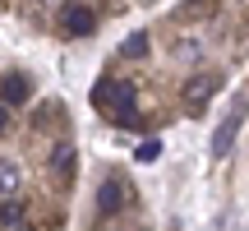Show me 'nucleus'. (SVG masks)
<instances>
[{
	"label": "nucleus",
	"mask_w": 249,
	"mask_h": 231,
	"mask_svg": "<svg viewBox=\"0 0 249 231\" xmlns=\"http://www.w3.org/2000/svg\"><path fill=\"white\" fill-rule=\"evenodd\" d=\"M97 102H111L116 107V125H139V107H134V83L129 79H116V83H97V93H92Z\"/></svg>",
	"instance_id": "1"
},
{
	"label": "nucleus",
	"mask_w": 249,
	"mask_h": 231,
	"mask_svg": "<svg viewBox=\"0 0 249 231\" xmlns=\"http://www.w3.org/2000/svg\"><path fill=\"white\" fill-rule=\"evenodd\" d=\"M245 107H249V97H245V93H235V97H231V116H226V120L217 125V134H213V153H217V157H226V153L235 148V134H240Z\"/></svg>",
	"instance_id": "2"
},
{
	"label": "nucleus",
	"mask_w": 249,
	"mask_h": 231,
	"mask_svg": "<svg viewBox=\"0 0 249 231\" xmlns=\"http://www.w3.org/2000/svg\"><path fill=\"white\" fill-rule=\"evenodd\" d=\"M129 204V180L124 176H107L102 180V190H97V213H120V208Z\"/></svg>",
	"instance_id": "3"
},
{
	"label": "nucleus",
	"mask_w": 249,
	"mask_h": 231,
	"mask_svg": "<svg viewBox=\"0 0 249 231\" xmlns=\"http://www.w3.org/2000/svg\"><path fill=\"white\" fill-rule=\"evenodd\" d=\"M213 93H217V74H194V79L185 83V107L189 111H203Z\"/></svg>",
	"instance_id": "4"
},
{
	"label": "nucleus",
	"mask_w": 249,
	"mask_h": 231,
	"mask_svg": "<svg viewBox=\"0 0 249 231\" xmlns=\"http://www.w3.org/2000/svg\"><path fill=\"white\" fill-rule=\"evenodd\" d=\"M74 162H79V153H74L70 143H60V148L51 153V180H55L60 190H70V185H74Z\"/></svg>",
	"instance_id": "5"
},
{
	"label": "nucleus",
	"mask_w": 249,
	"mask_h": 231,
	"mask_svg": "<svg viewBox=\"0 0 249 231\" xmlns=\"http://www.w3.org/2000/svg\"><path fill=\"white\" fill-rule=\"evenodd\" d=\"M28 97H33V83H28L23 74H9V79H0V107H23Z\"/></svg>",
	"instance_id": "6"
},
{
	"label": "nucleus",
	"mask_w": 249,
	"mask_h": 231,
	"mask_svg": "<svg viewBox=\"0 0 249 231\" xmlns=\"http://www.w3.org/2000/svg\"><path fill=\"white\" fill-rule=\"evenodd\" d=\"M92 28H97V14H92L88 5H70V9H65V33H74V37H88Z\"/></svg>",
	"instance_id": "7"
},
{
	"label": "nucleus",
	"mask_w": 249,
	"mask_h": 231,
	"mask_svg": "<svg viewBox=\"0 0 249 231\" xmlns=\"http://www.w3.org/2000/svg\"><path fill=\"white\" fill-rule=\"evenodd\" d=\"M18 222H28L23 199H5V204H0V231H14Z\"/></svg>",
	"instance_id": "8"
},
{
	"label": "nucleus",
	"mask_w": 249,
	"mask_h": 231,
	"mask_svg": "<svg viewBox=\"0 0 249 231\" xmlns=\"http://www.w3.org/2000/svg\"><path fill=\"white\" fill-rule=\"evenodd\" d=\"M120 56L124 60H143V56H148V33H129L124 46H120Z\"/></svg>",
	"instance_id": "9"
},
{
	"label": "nucleus",
	"mask_w": 249,
	"mask_h": 231,
	"mask_svg": "<svg viewBox=\"0 0 249 231\" xmlns=\"http://www.w3.org/2000/svg\"><path fill=\"white\" fill-rule=\"evenodd\" d=\"M14 190H18V162H0V194L14 199Z\"/></svg>",
	"instance_id": "10"
},
{
	"label": "nucleus",
	"mask_w": 249,
	"mask_h": 231,
	"mask_svg": "<svg viewBox=\"0 0 249 231\" xmlns=\"http://www.w3.org/2000/svg\"><path fill=\"white\" fill-rule=\"evenodd\" d=\"M134 157H139V162H157L161 157V139H143L139 148H134Z\"/></svg>",
	"instance_id": "11"
},
{
	"label": "nucleus",
	"mask_w": 249,
	"mask_h": 231,
	"mask_svg": "<svg viewBox=\"0 0 249 231\" xmlns=\"http://www.w3.org/2000/svg\"><path fill=\"white\" fill-rule=\"evenodd\" d=\"M185 5H189V9H208V0H185Z\"/></svg>",
	"instance_id": "12"
},
{
	"label": "nucleus",
	"mask_w": 249,
	"mask_h": 231,
	"mask_svg": "<svg viewBox=\"0 0 249 231\" xmlns=\"http://www.w3.org/2000/svg\"><path fill=\"white\" fill-rule=\"evenodd\" d=\"M5 125H9V116H5V107H0V134H5Z\"/></svg>",
	"instance_id": "13"
}]
</instances>
